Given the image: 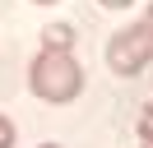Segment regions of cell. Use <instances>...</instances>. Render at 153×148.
<instances>
[{
	"instance_id": "obj_1",
	"label": "cell",
	"mask_w": 153,
	"mask_h": 148,
	"mask_svg": "<svg viewBox=\"0 0 153 148\" xmlns=\"http://www.w3.org/2000/svg\"><path fill=\"white\" fill-rule=\"evenodd\" d=\"M28 83L42 102H74L84 92V70H79L74 51H37Z\"/></svg>"
},
{
	"instance_id": "obj_2",
	"label": "cell",
	"mask_w": 153,
	"mask_h": 148,
	"mask_svg": "<svg viewBox=\"0 0 153 148\" xmlns=\"http://www.w3.org/2000/svg\"><path fill=\"white\" fill-rule=\"evenodd\" d=\"M149 60H153V37L144 33V23L121 28V33L107 42V65H111V74H121V79L139 74Z\"/></svg>"
},
{
	"instance_id": "obj_3",
	"label": "cell",
	"mask_w": 153,
	"mask_h": 148,
	"mask_svg": "<svg viewBox=\"0 0 153 148\" xmlns=\"http://www.w3.org/2000/svg\"><path fill=\"white\" fill-rule=\"evenodd\" d=\"M42 51H74V28L70 23H47L42 28Z\"/></svg>"
},
{
	"instance_id": "obj_4",
	"label": "cell",
	"mask_w": 153,
	"mask_h": 148,
	"mask_svg": "<svg viewBox=\"0 0 153 148\" xmlns=\"http://www.w3.org/2000/svg\"><path fill=\"white\" fill-rule=\"evenodd\" d=\"M14 139H19V130H14V120L0 111V148H14Z\"/></svg>"
},
{
	"instance_id": "obj_5",
	"label": "cell",
	"mask_w": 153,
	"mask_h": 148,
	"mask_svg": "<svg viewBox=\"0 0 153 148\" xmlns=\"http://www.w3.org/2000/svg\"><path fill=\"white\" fill-rule=\"evenodd\" d=\"M139 139H144V144L153 139V102L144 107V116H139Z\"/></svg>"
},
{
	"instance_id": "obj_6",
	"label": "cell",
	"mask_w": 153,
	"mask_h": 148,
	"mask_svg": "<svg viewBox=\"0 0 153 148\" xmlns=\"http://www.w3.org/2000/svg\"><path fill=\"white\" fill-rule=\"evenodd\" d=\"M97 5H102V9H130L134 0H97Z\"/></svg>"
},
{
	"instance_id": "obj_7",
	"label": "cell",
	"mask_w": 153,
	"mask_h": 148,
	"mask_svg": "<svg viewBox=\"0 0 153 148\" xmlns=\"http://www.w3.org/2000/svg\"><path fill=\"white\" fill-rule=\"evenodd\" d=\"M139 23H144V33L153 37V0H149V9H144V18H139Z\"/></svg>"
},
{
	"instance_id": "obj_8",
	"label": "cell",
	"mask_w": 153,
	"mask_h": 148,
	"mask_svg": "<svg viewBox=\"0 0 153 148\" xmlns=\"http://www.w3.org/2000/svg\"><path fill=\"white\" fill-rule=\"evenodd\" d=\"M33 5H56V0H33Z\"/></svg>"
},
{
	"instance_id": "obj_9",
	"label": "cell",
	"mask_w": 153,
	"mask_h": 148,
	"mask_svg": "<svg viewBox=\"0 0 153 148\" xmlns=\"http://www.w3.org/2000/svg\"><path fill=\"white\" fill-rule=\"evenodd\" d=\"M42 148H60V144H42Z\"/></svg>"
},
{
	"instance_id": "obj_10",
	"label": "cell",
	"mask_w": 153,
	"mask_h": 148,
	"mask_svg": "<svg viewBox=\"0 0 153 148\" xmlns=\"http://www.w3.org/2000/svg\"><path fill=\"white\" fill-rule=\"evenodd\" d=\"M144 148H153V139H149V144H144Z\"/></svg>"
}]
</instances>
